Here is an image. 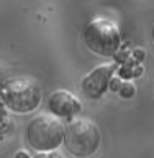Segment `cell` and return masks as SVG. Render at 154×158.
I'll return each mask as SVG.
<instances>
[{
  "label": "cell",
  "instance_id": "obj_1",
  "mask_svg": "<svg viewBox=\"0 0 154 158\" xmlns=\"http://www.w3.org/2000/svg\"><path fill=\"white\" fill-rule=\"evenodd\" d=\"M64 135H66L64 123L54 115H46V114L34 117L26 128L28 143L34 150L46 153L56 150L62 143Z\"/></svg>",
  "mask_w": 154,
  "mask_h": 158
},
{
  "label": "cell",
  "instance_id": "obj_2",
  "mask_svg": "<svg viewBox=\"0 0 154 158\" xmlns=\"http://www.w3.org/2000/svg\"><path fill=\"white\" fill-rule=\"evenodd\" d=\"M100 130L90 118H74L66 127L64 143L74 156H90L100 147Z\"/></svg>",
  "mask_w": 154,
  "mask_h": 158
},
{
  "label": "cell",
  "instance_id": "obj_3",
  "mask_svg": "<svg viewBox=\"0 0 154 158\" xmlns=\"http://www.w3.org/2000/svg\"><path fill=\"white\" fill-rule=\"evenodd\" d=\"M87 48L98 56H113L121 44L120 30L112 20L95 18L89 22L84 30Z\"/></svg>",
  "mask_w": 154,
  "mask_h": 158
},
{
  "label": "cell",
  "instance_id": "obj_4",
  "mask_svg": "<svg viewBox=\"0 0 154 158\" xmlns=\"http://www.w3.org/2000/svg\"><path fill=\"white\" fill-rule=\"evenodd\" d=\"M3 99L13 112L26 114L41 102V87L33 79H15L3 89Z\"/></svg>",
  "mask_w": 154,
  "mask_h": 158
},
{
  "label": "cell",
  "instance_id": "obj_5",
  "mask_svg": "<svg viewBox=\"0 0 154 158\" xmlns=\"http://www.w3.org/2000/svg\"><path fill=\"white\" fill-rule=\"evenodd\" d=\"M113 66L112 63L102 64V66L95 68L92 73H89L82 81V91L89 99H100L105 91L110 86L112 74H113Z\"/></svg>",
  "mask_w": 154,
  "mask_h": 158
},
{
  "label": "cell",
  "instance_id": "obj_6",
  "mask_svg": "<svg viewBox=\"0 0 154 158\" xmlns=\"http://www.w3.org/2000/svg\"><path fill=\"white\" fill-rule=\"evenodd\" d=\"M48 109L53 115L62 117V118H72L76 117L82 109L81 101L71 94L69 91H56L51 94L48 101Z\"/></svg>",
  "mask_w": 154,
  "mask_h": 158
},
{
  "label": "cell",
  "instance_id": "obj_7",
  "mask_svg": "<svg viewBox=\"0 0 154 158\" xmlns=\"http://www.w3.org/2000/svg\"><path fill=\"white\" fill-rule=\"evenodd\" d=\"M118 92H120L123 97H133L135 96V86H133L131 82H125L120 89H118Z\"/></svg>",
  "mask_w": 154,
  "mask_h": 158
},
{
  "label": "cell",
  "instance_id": "obj_8",
  "mask_svg": "<svg viewBox=\"0 0 154 158\" xmlns=\"http://www.w3.org/2000/svg\"><path fill=\"white\" fill-rule=\"evenodd\" d=\"M15 158H31L30 156V153L28 152H25V150H20L17 155H15Z\"/></svg>",
  "mask_w": 154,
  "mask_h": 158
},
{
  "label": "cell",
  "instance_id": "obj_9",
  "mask_svg": "<svg viewBox=\"0 0 154 158\" xmlns=\"http://www.w3.org/2000/svg\"><path fill=\"white\" fill-rule=\"evenodd\" d=\"M33 158H53L51 155H49V153H46V152H39L36 156H33Z\"/></svg>",
  "mask_w": 154,
  "mask_h": 158
},
{
  "label": "cell",
  "instance_id": "obj_10",
  "mask_svg": "<svg viewBox=\"0 0 154 158\" xmlns=\"http://www.w3.org/2000/svg\"><path fill=\"white\" fill-rule=\"evenodd\" d=\"M151 35H152V41H154V25H152V33Z\"/></svg>",
  "mask_w": 154,
  "mask_h": 158
}]
</instances>
